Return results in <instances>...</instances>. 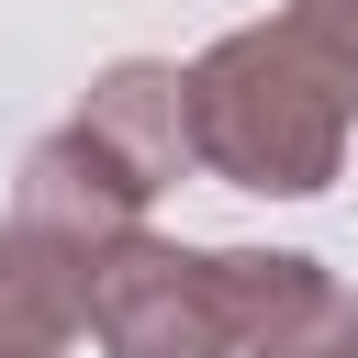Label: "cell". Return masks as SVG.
I'll use <instances>...</instances> for the list:
<instances>
[{"label":"cell","mask_w":358,"mask_h":358,"mask_svg":"<svg viewBox=\"0 0 358 358\" xmlns=\"http://www.w3.org/2000/svg\"><path fill=\"white\" fill-rule=\"evenodd\" d=\"M358 134V78L280 11V22H235L190 56V157L224 190H268V201H313L336 190Z\"/></svg>","instance_id":"1"},{"label":"cell","mask_w":358,"mask_h":358,"mask_svg":"<svg viewBox=\"0 0 358 358\" xmlns=\"http://www.w3.org/2000/svg\"><path fill=\"white\" fill-rule=\"evenodd\" d=\"M90 336H101V358H246V313H235L224 246L123 235L90 268Z\"/></svg>","instance_id":"2"},{"label":"cell","mask_w":358,"mask_h":358,"mask_svg":"<svg viewBox=\"0 0 358 358\" xmlns=\"http://www.w3.org/2000/svg\"><path fill=\"white\" fill-rule=\"evenodd\" d=\"M145 179L112 157V145H90L78 123H56L34 157H22V190H11V224L22 235H45L56 257H78V268H101L123 235H145Z\"/></svg>","instance_id":"3"},{"label":"cell","mask_w":358,"mask_h":358,"mask_svg":"<svg viewBox=\"0 0 358 358\" xmlns=\"http://www.w3.org/2000/svg\"><path fill=\"white\" fill-rule=\"evenodd\" d=\"M90 145H112L145 190H168V179H190L201 157H190V67H168V56H112L90 90H78V112H67Z\"/></svg>","instance_id":"4"},{"label":"cell","mask_w":358,"mask_h":358,"mask_svg":"<svg viewBox=\"0 0 358 358\" xmlns=\"http://www.w3.org/2000/svg\"><path fill=\"white\" fill-rule=\"evenodd\" d=\"M90 336V268L0 213V358H67Z\"/></svg>","instance_id":"5"},{"label":"cell","mask_w":358,"mask_h":358,"mask_svg":"<svg viewBox=\"0 0 358 358\" xmlns=\"http://www.w3.org/2000/svg\"><path fill=\"white\" fill-rule=\"evenodd\" d=\"M246 358H358V291H347L336 268H313V280H302V302H291Z\"/></svg>","instance_id":"6"},{"label":"cell","mask_w":358,"mask_h":358,"mask_svg":"<svg viewBox=\"0 0 358 358\" xmlns=\"http://www.w3.org/2000/svg\"><path fill=\"white\" fill-rule=\"evenodd\" d=\"M291 22H302V34H313L347 78H358V0H291Z\"/></svg>","instance_id":"7"}]
</instances>
